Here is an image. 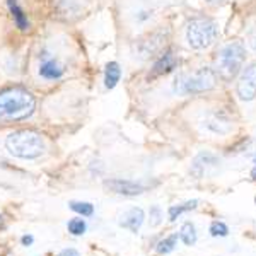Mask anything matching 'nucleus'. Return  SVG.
<instances>
[{
  "label": "nucleus",
  "mask_w": 256,
  "mask_h": 256,
  "mask_svg": "<svg viewBox=\"0 0 256 256\" xmlns=\"http://www.w3.org/2000/svg\"><path fill=\"white\" fill-rule=\"evenodd\" d=\"M36 99L24 88H10L0 92V125L30 118L34 113Z\"/></svg>",
  "instance_id": "f257e3e1"
},
{
  "label": "nucleus",
  "mask_w": 256,
  "mask_h": 256,
  "mask_svg": "<svg viewBox=\"0 0 256 256\" xmlns=\"http://www.w3.org/2000/svg\"><path fill=\"white\" fill-rule=\"evenodd\" d=\"M6 147L14 158L38 159L44 152V142L40 134L32 130H18L6 140Z\"/></svg>",
  "instance_id": "f03ea898"
},
{
  "label": "nucleus",
  "mask_w": 256,
  "mask_h": 256,
  "mask_svg": "<svg viewBox=\"0 0 256 256\" xmlns=\"http://www.w3.org/2000/svg\"><path fill=\"white\" fill-rule=\"evenodd\" d=\"M244 60H246V48L241 41H232V43L226 44L218 52L217 56L218 76L226 80H232L241 72Z\"/></svg>",
  "instance_id": "7ed1b4c3"
},
{
  "label": "nucleus",
  "mask_w": 256,
  "mask_h": 256,
  "mask_svg": "<svg viewBox=\"0 0 256 256\" xmlns=\"http://www.w3.org/2000/svg\"><path fill=\"white\" fill-rule=\"evenodd\" d=\"M186 43L193 50L212 46L218 38V26L212 19H193L186 26Z\"/></svg>",
  "instance_id": "20e7f679"
},
{
  "label": "nucleus",
  "mask_w": 256,
  "mask_h": 256,
  "mask_svg": "<svg viewBox=\"0 0 256 256\" xmlns=\"http://www.w3.org/2000/svg\"><path fill=\"white\" fill-rule=\"evenodd\" d=\"M216 72L212 68L204 67L193 74H188V76L178 77L174 82V92L181 94V96L205 92V90L216 88Z\"/></svg>",
  "instance_id": "39448f33"
},
{
  "label": "nucleus",
  "mask_w": 256,
  "mask_h": 256,
  "mask_svg": "<svg viewBox=\"0 0 256 256\" xmlns=\"http://www.w3.org/2000/svg\"><path fill=\"white\" fill-rule=\"evenodd\" d=\"M238 96L241 101H253L256 98V62L248 64L238 80Z\"/></svg>",
  "instance_id": "423d86ee"
},
{
  "label": "nucleus",
  "mask_w": 256,
  "mask_h": 256,
  "mask_svg": "<svg viewBox=\"0 0 256 256\" xmlns=\"http://www.w3.org/2000/svg\"><path fill=\"white\" fill-rule=\"evenodd\" d=\"M104 188H108L110 192L123 196H137L140 193H144L142 184L130 180H108L104 181Z\"/></svg>",
  "instance_id": "0eeeda50"
},
{
  "label": "nucleus",
  "mask_w": 256,
  "mask_h": 256,
  "mask_svg": "<svg viewBox=\"0 0 256 256\" xmlns=\"http://www.w3.org/2000/svg\"><path fill=\"white\" fill-rule=\"evenodd\" d=\"M204 125L208 132H212V134L226 135V134H229L230 128H232V122H230V118L227 116L226 113L217 111V113L208 114V118L204 122Z\"/></svg>",
  "instance_id": "6e6552de"
},
{
  "label": "nucleus",
  "mask_w": 256,
  "mask_h": 256,
  "mask_svg": "<svg viewBox=\"0 0 256 256\" xmlns=\"http://www.w3.org/2000/svg\"><path fill=\"white\" fill-rule=\"evenodd\" d=\"M218 159L210 152H200L192 162V174L195 178H204L208 172L210 168H216Z\"/></svg>",
  "instance_id": "1a4fd4ad"
},
{
  "label": "nucleus",
  "mask_w": 256,
  "mask_h": 256,
  "mask_svg": "<svg viewBox=\"0 0 256 256\" xmlns=\"http://www.w3.org/2000/svg\"><path fill=\"white\" fill-rule=\"evenodd\" d=\"M176 65H178V60H176V56L172 55L171 52L162 53V55L159 56V60L154 64V67H152V72L148 74V80L172 72V70L176 68Z\"/></svg>",
  "instance_id": "9d476101"
},
{
  "label": "nucleus",
  "mask_w": 256,
  "mask_h": 256,
  "mask_svg": "<svg viewBox=\"0 0 256 256\" xmlns=\"http://www.w3.org/2000/svg\"><path fill=\"white\" fill-rule=\"evenodd\" d=\"M164 44V36L162 32H154V34L147 36L146 40H142L138 43V52L142 58H148L154 53H158Z\"/></svg>",
  "instance_id": "9b49d317"
},
{
  "label": "nucleus",
  "mask_w": 256,
  "mask_h": 256,
  "mask_svg": "<svg viewBox=\"0 0 256 256\" xmlns=\"http://www.w3.org/2000/svg\"><path fill=\"white\" fill-rule=\"evenodd\" d=\"M40 76L46 80H56L65 74V67L55 58H44L40 65Z\"/></svg>",
  "instance_id": "f8f14e48"
},
{
  "label": "nucleus",
  "mask_w": 256,
  "mask_h": 256,
  "mask_svg": "<svg viewBox=\"0 0 256 256\" xmlns=\"http://www.w3.org/2000/svg\"><path fill=\"white\" fill-rule=\"evenodd\" d=\"M144 218H146V216H144V210L142 208H130L128 212H125L122 216V220H120V226L125 227V229L132 230V232H138L140 226L144 224Z\"/></svg>",
  "instance_id": "ddd939ff"
},
{
  "label": "nucleus",
  "mask_w": 256,
  "mask_h": 256,
  "mask_svg": "<svg viewBox=\"0 0 256 256\" xmlns=\"http://www.w3.org/2000/svg\"><path fill=\"white\" fill-rule=\"evenodd\" d=\"M122 79V68L116 62H110L104 68V86L106 89H113L116 88V84Z\"/></svg>",
  "instance_id": "4468645a"
},
{
  "label": "nucleus",
  "mask_w": 256,
  "mask_h": 256,
  "mask_svg": "<svg viewBox=\"0 0 256 256\" xmlns=\"http://www.w3.org/2000/svg\"><path fill=\"white\" fill-rule=\"evenodd\" d=\"M7 6H9V10H10L12 18H14L16 26H18L20 31H26L28 28H30V20H28L26 14H24L22 9L19 7V4L16 2V0H7Z\"/></svg>",
  "instance_id": "2eb2a0df"
},
{
  "label": "nucleus",
  "mask_w": 256,
  "mask_h": 256,
  "mask_svg": "<svg viewBox=\"0 0 256 256\" xmlns=\"http://www.w3.org/2000/svg\"><path fill=\"white\" fill-rule=\"evenodd\" d=\"M180 239L184 242L186 246H193L196 242V229L195 226L192 224V222H186V224H183V227H181L180 230Z\"/></svg>",
  "instance_id": "dca6fc26"
},
{
  "label": "nucleus",
  "mask_w": 256,
  "mask_h": 256,
  "mask_svg": "<svg viewBox=\"0 0 256 256\" xmlns=\"http://www.w3.org/2000/svg\"><path fill=\"white\" fill-rule=\"evenodd\" d=\"M196 205H198V200H192V202H186V204H181V205H172V207H169V210H168L169 220L174 222L176 218L181 216V214L190 212V210L196 208Z\"/></svg>",
  "instance_id": "f3484780"
},
{
  "label": "nucleus",
  "mask_w": 256,
  "mask_h": 256,
  "mask_svg": "<svg viewBox=\"0 0 256 256\" xmlns=\"http://www.w3.org/2000/svg\"><path fill=\"white\" fill-rule=\"evenodd\" d=\"M178 232L176 234H171V236H168V238H164L162 241H159L158 242V248H156V251H158L159 254H168V253H171L172 250L176 248V242H178Z\"/></svg>",
  "instance_id": "a211bd4d"
},
{
  "label": "nucleus",
  "mask_w": 256,
  "mask_h": 256,
  "mask_svg": "<svg viewBox=\"0 0 256 256\" xmlns=\"http://www.w3.org/2000/svg\"><path fill=\"white\" fill-rule=\"evenodd\" d=\"M70 208L74 212L80 214L82 217H90L94 214V207L88 202H70Z\"/></svg>",
  "instance_id": "6ab92c4d"
},
{
  "label": "nucleus",
  "mask_w": 256,
  "mask_h": 256,
  "mask_svg": "<svg viewBox=\"0 0 256 256\" xmlns=\"http://www.w3.org/2000/svg\"><path fill=\"white\" fill-rule=\"evenodd\" d=\"M210 236H214V238H226V236H229V227H227L224 222H212V226H210Z\"/></svg>",
  "instance_id": "aec40b11"
},
{
  "label": "nucleus",
  "mask_w": 256,
  "mask_h": 256,
  "mask_svg": "<svg viewBox=\"0 0 256 256\" xmlns=\"http://www.w3.org/2000/svg\"><path fill=\"white\" fill-rule=\"evenodd\" d=\"M86 222L82 220V218H72V220L68 222V232L74 234V236H80V234L86 232Z\"/></svg>",
  "instance_id": "412c9836"
},
{
  "label": "nucleus",
  "mask_w": 256,
  "mask_h": 256,
  "mask_svg": "<svg viewBox=\"0 0 256 256\" xmlns=\"http://www.w3.org/2000/svg\"><path fill=\"white\" fill-rule=\"evenodd\" d=\"M160 218H162V212H160V207L156 205V207L150 208V224L152 226H159Z\"/></svg>",
  "instance_id": "4be33fe9"
},
{
  "label": "nucleus",
  "mask_w": 256,
  "mask_h": 256,
  "mask_svg": "<svg viewBox=\"0 0 256 256\" xmlns=\"http://www.w3.org/2000/svg\"><path fill=\"white\" fill-rule=\"evenodd\" d=\"M248 43H250L251 50L256 53V26L251 28V31L248 32Z\"/></svg>",
  "instance_id": "5701e85b"
},
{
  "label": "nucleus",
  "mask_w": 256,
  "mask_h": 256,
  "mask_svg": "<svg viewBox=\"0 0 256 256\" xmlns=\"http://www.w3.org/2000/svg\"><path fill=\"white\" fill-rule=\"evenodd\" d=\"M58 256H80L79 254V251H76V250H72V248H68V250H64Z\"/></svg>",
  "instance_id": "b1692460"
},
{
  "label": "nucleus",
  "mask_w": 256,
  "mask_h": 256,
  "mask_svg": "<svg viewBox=\"0 0 256 256\" xmlns=\"http://www.w3.org/2000/svg\"><path fill=\"white\" fill-rule=\"evenodd\" d=\"M20 242H22L24 246H30V244H32V236H24L22 239H20Z\"/></svg>",
  "instance_id": "393cba45"
},
{
  "label": "nucleus",
  "mask_w": 256,
  "mask_h": 256,
  "mask_svg": "<svg viewBox=\"0 0 256 256\" xmlns=\"http://www.w3.org/2000/svg\"><path fill=\"white\" fill-rule=\"evenodd\" d=\"M208 4H212V6H217V4H222L224 0H207Z\"/></svg>",
  "instance_id": "a878e982"
},
{
  "label": "nucleus",
  "mask_w": 256,
  "mask_h": 256,
  "mask_svg": "<svg viewBox=\"0 0 256 256\" xmlns=\"http://www.w3.org/2000/svg\"><path fill=\"white\" fill-rule=\"evenodd\" d=\"M254 164H256V158H254Z\"/></svg>",
  "instance_id": "bb28decb"
},
{
  "label": "nucleus",
  "mask_w": 256,
  "mask_h": 256,
  "mask_svg": "<svg viewBox=\"0 0 256 256\" xmlns=\"http://www.w3.org/2000/svg\"><path fill=\"white\" fill-rule=\"evenodd\" d=\"M0 220H2V217H0Z\"/></svg>",
  "instance_id": "cd10ccee"
}]
</instances>
